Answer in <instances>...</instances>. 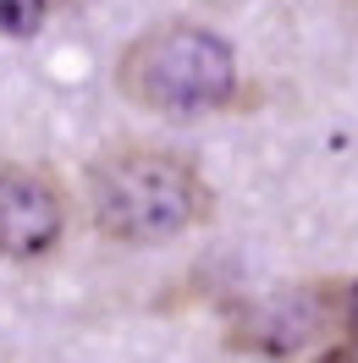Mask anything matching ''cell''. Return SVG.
Masks as SVG:
<instances>
[{"label": "cell", "instance_id": "5", "mask_svg": "<svg viewBox=\"0 0 358 363\" xmlns=\"http://www.w3.org/2000/svg\"><path fill=\"white\" fill-rule=\"evenodd\" d=\"M336 330L347 336V352L358 347V281L336 286Z\"/></svg>", "mask_w": 358, "mask_h": 363}, {"label": "cell", "instance_id": "4", "mask_svg": "<svg viewBox=\"0 0 358 363\" xmlns=\"http://www.w3.org/2000/svg\"><path fill=\"white\" fill-rule=\"evenodd\" d=\"M50 17V0H0V33L11 39H33Z\"/></svg>", "mask_w": 358, "mask_h": 363}, {"label": "cell", "instance_id": "1", "mask_svg": "<svg viewBox=\"0 0 358 363\" xmlns=\"http://www.w3.org/2000/svg\"><path fill=\"white\" fill-rule=\"evenodd\" d=\"M83 204L99 237L121 248H155L210 220V182L193 160L149 143H121L89 165Z\"/></svg>", "mask_w": 358, "mask_h": 363}, {"label": "cell", "instance_id": "3", "mask_svg": "<svg viewBox=\"0 0 358 363\" xmlns=\"http://www.w3.org/2000/svg\"><path fill=\"white\" fill-rule=\"evenodd\" d=\"M67 237V193L39 165H0V259L33 264Z\"/></svg>", "mask_w": 358, "mask_h": 363}, {"label": "cell", "instance_id": "2", "mask_svg": "<svg viewBox=\"0 0 358 363\" xmlns=\"http://www.w3.org/2000/svg\"><path fill=\"white\" fill-rule=\"evenodd\" d=\"M116 89L138 111L193 121L226 111L237 99V55L215 28L204 23H155L143 28L116 61Z\"/></svg>", "mask_w": 358, "mask_h": 363}]
</instances>
